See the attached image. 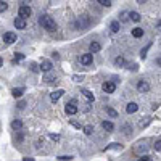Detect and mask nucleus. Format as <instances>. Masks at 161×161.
Here are the masks:
<instances>
[{
  "mask_svg": "<svg viewBox=\"0 0 161 161\" xmlns=\"http://www.w3.org/2000/svg\"><path fill=\"white\" fill-rule=\"evenodd\" d=\"M6 8H8V5H6V2H3V0H2V2H0V13H3V11H5Z\"/></svg>",
  "mask_w": 161,
  "mask_h": 161,
  "instance_id": "5701e85b",
  "label": "nucleus"
},
{
  "mask_svg": "<svg viewBox=\"0 0 161 161\" xmlns=\"http://www.w3.org/2000/svg\"><path fill=\"white\" fill-rule=\"evenodd\" d=\"M44 81L52 82V81H57V77H55V76H45V77H44Z\"/></svg>",
  "mask_w": 161,
  "mask_h": 161,
  "instance_id": "bb28decb",
  "label": "nucleus"
},
{
  "mask_svg": "<svg viewBox=\"0 0 161 161\" xmlns=\"http://www.w3.org/2000/svg\"><path fill=\"white\" fill-rule=\"evenodd\" d=\"M132 36H134L135 39H140V37L143 36V29L142 27H134V29H132Z\"/></svg>",
  "mask_w": 161,
  "mask_h": 161,
  "instance_id": "f8f14e48",
  "label": "nucleus"
},
{
  "mask_svg": "<svg viewBox=\"0 0 161 161\" xmlns=\"http://www.w3.org/2000/svg\"><path fill=\"white\" fill-rule=\"evenodd\" d=\"M137 2H139V3H145V0H137Z\"/></svg>",
  "mask_w": 161,
  "mask_h": 161,
  "instance_id": "473e14b6",
  "label": "nucleus"
},
{
  "mask_svg": "<svg viewBox=\"0 0 161 161\" xmlns=\"http://www.w3.org/2000/svg\"><path fill=\"white\" fill-rule=\"evenodd\" d=\"M97 2L103 6H111V0H97Z\"/></svg>",
  "mask_w": 161,
  "mask_h": 161,
  "instance_id": "4be33fe9",
  "label": "nucleus"
},
{
  "mask_svg": "<svg viewBox=\"0 0 161 161\" xmlns=\"http://www.w3.org/2000/svg\"><path fill=\"white\" fill-rule=\"evenodd\" d=\"M23 58H24V55H23V53H16V58H15V61H21Z\"/></svg>",
  "mask_w": 161,
  "mask_h": 161,
  "instance_id": "cd10ccee",
  "label": "nucleus"
},
{
  "mask_svg": "<svg viewBox=\"0 0 161 161\" xmlns=\"http://www.w3.org/2000/svg\"><path fill=\"white\" fill-rule=\"evenodd\" d=\"M3 42L5 44H13V42H16V34L15 32H11V31H8V32H5L3 34Z\"/></svg>",
  "mask_w": 161,
  "mask_h": 161,
  "instance_id": "7ed1b4c3",
  "label": "nucleus"
},
{
  "mask_svg": "<svg viewBox=\"0 0 161 161\" xmlns=\"http://www.w3.org/2000/svg\"><path fill=\"white\" fill-rule=\"evenodd\" d=\"M129 18H131V15H129L127 11H122V13H121V21H122V23H126Z\"/></svg>",
  "mask_w": 161,
  "mask_h": 161,
  "instance_id": "aec40b11",
  "label": "nucleus"
},
{
  "mask_svg": "<svg viewBox=\"0 0 161 161\" xmlns=\"http://www.w3.org/2000/svg\"><path fill=\"white\" fill-rule=\"evenodd\" d=\"M50 139H52V140H58L60 137H58V135H55V134H52V135H50Z\"/></svg>",
  "mask_w": 161,
  "mask_h": 161,
  "instance_id": "2f4dec72",
  "label": "nucleus"
},
{
  "mask_svg": "<svg viewBox=\"0 0 161 161\" xmlns=\"http://www.w3.org/2000/svg\"><path fill=\"white\" fill-rule=\"evenodd\" d=\"M11 127H13V129H15V131H19V129H21V127H23V122H21V121H19V119H15V121H13V122H11Z\"/></svg>",
  "mask_w": 161,
  "mask_h": 161,
  "instance_id": "2eb2a0df",
  "label": "nucleus"
},
{
  "mask_svg": "<svg viewBox=\"0 0 161 161\" xmlns=\"http://www.w3.org/2000/svg\"><path fill=\"white\" fill-rule=\"evenodd\" d=\"M13 24H15L16 29H26V19L21 18V16H18V18H15Z\"/></svg>",
  "mask_w": 161,
  "mask_h": 161,
  "instance_id": "423d86ee",
  "label": "nucleus"
},
{
  "mask_svg": "<svg viewBox=\"0 0 161 161\" xmlns=\"http://www.w3.org/2000/svg\"><path fill=\"white\" fill-rule=\"evenodd\" d=\"M100 49H102V47H100V44H98V42H92L90 44V52L92 53H97Z\"/></svg>",
  "mask_w": 161,
  "mask_h": 161,
  "instance_id": "dca6fc26",
  "label": "nucleus"
},
{
  "mask_svg": "<svg viewBox=\"0 0 161 161\" xmlns=\"http://www.w3.org/2000/svg\"><path fill=\"white\" fill-rule=\"evenodd\" d=\"M73 79H74V81H76V82H81V81H82V77H79V76H74V77H73Z\"/></svg>",
  "mask_w": 161,
  "mask_h": 161,
  "instance_id": "7c9ffc66",
  "label": "nucleus"
},
{
  "mask_svg": "<svg viewBox=\"0 0 161 161\" xmlns=\"http://www.w3.org/2000/svg\"><path fill=\"white\" fill-rule=\"evenodd\" d=\"M64 113H66V114H69V116L76 114V113H77L76 103H74V102H71V103H66V107H64Z\"/></svg>",
  "mask_w": 161,
  "mask_h": 161,
  "instance_id": "20e7f679",
  "label": "nucleus"
},
{
  "mask_svg": "<svg viewBox=\"0 0 161 161\" xmlns=\"http://www.w3.org/2000/svg\"><path fill=\"white\" fill-rule=\"evenodd\" d=\"M31 15H32V10H31L29 6H21L19 11H18V16H21V18H24V19H27Z\"/></svg>",
  "mask_w": 161,
  "mask_h": 161,
  "instance_id": "39448f33",
  "label": "nucleus"
},
{
  "mask_svg": "<svg viewBox=\"0 0 161 161\" xmlns=\"http://www.w3.org/2000/svg\"><path fill=\"white\" fill-rule=\"evenodd\" d=\"M139 160H142V161H150V160H152V158H150L148 155H142V156H140Z\"/></svg>",
  "mask_w": 161,
  "mask_h": 161,
  "instance_id": "c756f323",
  "label": "nucleus"
},
{
  "mask_svg": "<svg viewBox=\"0 0 161 161\" xmlns=\"http://www.w3.org/2000/svg\"><path fill=\"white\" fill-rule=\"evenodd\" d=\"M111 31L113 32H118L119 31V21H113L111 23Z\"/></svg>",
  "mask_w": 161,
  "mask_h": 161,
  "instance_id": "6ab92c4d",
  "label": "nucleus"
},
{
  "mask_svg": "<svg viewBox=\"0 0 161 161\" xmlns=\"http://www.w3.org/2000/svg\"><path fill=\"white\" fill-rule=\"evenodd\" d=\"M102 89H103V92H105V94H113V92L116 90V84H114V82H109V81H107V82H103Z\"/></svg>",
  "mask_w": 161,
  "mask_h": 161,
  "instance_id": "f03ea898",
  "label": "nucleus"
},
{
  "mask_svg": "<svg viewBox=\"0 0 161 161\" xmlns=\"http://www.w3.org/2000/svg\"><path fill=\"white\" fill-rule=\"evenodd\" d=\"M107 111H108V114L111 116V118H116V116H118V113H116L113 108H107Z\"/></svg>",
  "mask_w": 161,
  "mask_h": 161,
  "instance_id": "b1692460",
  "label": "nucleus"
},
{
  "mask_svg": "<svg viewBox=\"0 0 161 161\" xmlns=\"http://www.w3.org/2000/svg\"><path fill=\"white\" fill-rule=\"evenodd\" d=\"M79 60H81L82 64H90L92 60H94V57H92V53H84V55H81Z\"/></svg>",
  "mask_w": 161,
  "mask_h": 161,
  "instance_id": "1a4fd4ad",
  "label": "nucleus"
},
{
  "mask_svg": "<svg viewBox=\"0 0 161 161\" xmlns=\"http://www.w3.org/2000/svg\"><path fill=\"white\" fill-rule=\"evenodd\" d=\"M155 150L156 152H161V140H156L155 142Z\"/></svg>",
  "mask_w": 161,
  "mask_h": 161,
  "instance_id": "393cba45",
  "label": "nucleus"
},
{
  "mask_svg": "<svg viewBox=\"0 0 161 161\" xmlns=\"http://www.w3.org/2000/svg\"><path fill=\"white\" fill-rule=\"evenodd\" d=\"M137 109H139V105H137V103H134V102H131V103H129L127 107H126V111H127L129 114H132V113H135Z\"/></svg>",
  "mask_w": 161,
  "mask_h": 161,
  "instance_id": "9b49d317",
  "label": "nucleus"
},
{
  "mask_svg": "<svg viewBox=\"0 0 161 161\" xmlns=\"http://www.w3.org/2000/svg\"><path fill=\"white\" fill-rule=\"evenodd\" d=\"M40 24H42L44 29L50 31V32H53V31L57 29V24H55V21L52 19V16H47V15L40 16Z\"/></svg>",
  "mask_w": 161,
  "mask_h": 161,
  "instance_id": "f257e3e1",
  "label": "nucleus"
},
{
  "mask_svg": "<svg viewBox=\"0 0 161 161\" xmlns=\"http://www.w3.org/2000/svg\"><path fill=\"white\" fill-rule=\"evenodd\" d=\"M23 92H24L23 89H13L11 94H13V97H15V98H18V97H21V95H23Z\"/></svg>",
  "mask_w": 161,
  "mask_h": 161,
  "instance_id": "f3484780",
  "label": "nucleus"
},
{
  "mask_svg": "<svg viewBox=\"0 0 161 161\" xmlns=\"http://www.w3.org/2000/svg\"><path fill=\"white\" fill-rule=\"evenodd\" d=\"M52 68H53V64H52V61H50V60H42V61H40V69H42V71L49 73Z\"/></svg>",
  "mask_w": 161,
  "mask_h": 161,
  "instance_id": "6e6552de",
  "label": "nucleus"
},
{
  "mask_svg": "<svg viewBox=\"0 0 161 161\" xmlns=\"http://www.w3.org/2000/svg\"><path fill=\"white\" fill-rule=\"evenodd\" d=\"M114 63H116V64H124V58H122V57H118V58L114 60Z\"/></svg>",
  "mask_w": 161,
  "mask_h": 161,
  "instance_id": "a878e982",
  "label": "nucleus"
},
{
  "mask_svg": "<svg viewBox=\"0 0 161 161\" xmlns=\"http://www.w3.org/2000/svg\"><path fill=\"white\" fill-rule=\"evenodd\" d=\"M82 95H84L87 100H90V102H94V94H92L90 90H87V89H82Z\"/></svg>",
  "mask_w": 161,
  "mask_h": 161,
  "instance_id": "ddd939ff",
  "label": "nucleus"
},
{
  "mask_svg": "<svg viewBox=\"0 0 161 161\" xmlns=\"http://www.w3.org/2000/svg\"><path fill=\"white\" fill-rule=\"evenodd\" d=\"M102 126H103V129H105V131H108V132H111L113 129H114V126H113L111 121H103V124H102Z\"/></svg>",
  "mask_w": 161,
  "mask_h": 161,
  "instance_id": "4468645a",
  "label": "nucleus"
},
{
  "mask_svg": "<svg viewBox=\"0 0 161 161\" xmlns=\"http://www.w3.org/2000/svg\"><path fill=\"white\" fill-rule=\"evenodd\" d=\"M129 15H131V19H132V21H135V23L140 21V15H139L137 11H131Z\"/></svg>",
  "mask_w": 161,
  "mask_h": 161,
  "instance_id": "a211bd4d",
  "label": "nucleus"
},
{
  "mask_svg": "<svg viewBox=\"0 0 161 161\" xmlns=\"http://www.w3.org/2000/svg\"><path fill=\"white\" fill-rule=\"evenodd\" d=\"M137 89H139V92H142V94H145V92H148L150 90V85H148V82L147 81H139V84H137Z\"/></svg>",
  "mask_w": 161,
  "mask_h": 161,
  "instance_id": "0eeeda50",
  "label": "nucleus"
},
{
  "mask_svg": "<svg viewBox=\"0 0 161 161\" xmlns=\"http://www.w3.org/2000/svg\"><path fill=\"white\" fill-rule=\"evenodd\" d=\"M84 132H85L87 135L94 134V127H92V126H85V127H84Z\"/></svg>",
  "mask_w": 161,
  "mask_h": 161,
  "instance_id": "412c9836",
  "label": "nucleus"
},
{
  "mask_svg": "<svg viewBox=\"0 0 161 161\" xmlns=\"http://www.w3.org/2000/svg\"><path fill=\"white\" fill-rule=\"evenodd\" d=\"M63 94H64V92L61 90V89H60V90H55V92L50 94V100H52V102H58V98H60Z\"/></svg>",
  "mask_w": 161,
  "mask_h": 161,
  "instance_id": "9d476101",
  "label": "nucleus"
},
{
  "mask_svg": "<svg viewBox=\"0 0 161 161\" xmlns=\"http://www.w3.org/2000/svg\"><path fill=\"white\" fill-rule=\"evenodd\" d=\"M58 160H60V161H66V160H73V156H69V155H68V156H58Z\"/></svg>",
  "mask_w": 161,
  "mask_h": 161,
  "instance_id": "c85d7f7f",
  "label": "nucleus"
}]
</instances>
